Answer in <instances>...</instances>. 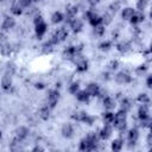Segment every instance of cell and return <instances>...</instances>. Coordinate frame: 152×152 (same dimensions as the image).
Masks as SVG:
<instances>
[{
  "label": "cell",
  "mask_w": 152,
  "mask_h": 152,
  "mask_svg": "<svg viewBox=\"0 0 152 152\" xmlns=\"http://www.w3.org/2000/svg\"><path fill=\"white\" fill-rule=\"evenodd\" d=\"M1 138H2V132L0 131V139H1Z\"/></svg>",
  "instance_id": "db71d44e"
},
{
  "label": "cell",
  "mask_w": 152,
  "mask_h": 152,
  "mask_svg": "<svg viewBox=\"0 0 152 152\" xmlns=\"http://www.w3.org/2000/svg\"><path fill=\"white\" fill-rule=\"evenodd\" d=\"M93 32H94V34L96 37H102L104 34V32H106V26L102 25V24H100V25L93 27Z\"/></svg>",
  "instance_id": "74e56055"
},
{
  "label": "cell",
  "mask_w": 152,
  "mask_h": 152,
  "mask_svg": "<svg viewBox=\"0 0 152 152\" xmlns=\"http://www.w3.org/2000/svg\"><path fill=\"white\" fill-rule=\"evenodd\" d=\"M95 121H96V116L87 113L86 116H84V119L82 120V124H84V125H87V126H93V125L95 124Z\"/></svg>",
  "instance_id": "d590c367"
},
{
  "label": "cell",
  "mask_w": 152,
  "mask_h": 152,
  "mask_svg": "<svg viewBox=\"0 0 152 152\" xmlns=\"http://www.w3.org/2000/svg\"><path fill=\"white\" fill-rule=\"evenodd\" d=\"M33 2H39V1H42V0H32Z\"/></svg>",
  "instance_id": "f5cc1de1"
},
{
  "label": "cell",
  "mask_w": 152,
  "mask_h": 152,
  "mask_svg": "<svg viewBox=\"0 0 152 152\" xmlns=\"http://www.w3.org/2000/svg\"><path fill=\"white\" fill-rule=\"evenodd\" d=\"M144 20H145V14H144V12H137V11H135V13L133 14V17H132V19L129 20V23H131V25L137 26V25H139L140 23H142Z\"/></svg>",
  "instance_id": "cb8c5ba5"
},
{
  "label": "cell",
  "mask_w": 152,
  "mask_h": 152,
  "mask_svg": "<svg viewBox=\"0 0 152 152\" xmlns=\"http://www.w3.org/2000/svg\"><path fill=\"white\" fill-rule=\"evenodd\" d=\"M48 28H49V26L45 20H42V21L34 24V34H36L37 39H42L45 36V33L48 32Z\"/></svg>",
  "instance_id": "52a82bcc"
},
{
  "label": "cell",
  "mask_w": 152,
  "mask_h": 152,
  "mask_svg": "<svg viewBox=\"0 0 152 152\" xmlns=\"http://www.w3.org/2000/svg\"><path fill=\"white\" fill-rule=\"evenodd\" d=\"M114 81L118 84H128L133 81V77L131 76V74L127 70H121L114 76Z\"/></svg>",
  "instance_id": "277c9868"
},
{
  "label": "cell",
  "mask_w": 152,
  "mask_h": 152,
  "mask_svg": "<svg viewBox=\"0 0 152 152\" xmlns=\"http://www.w3.org/2000/svg\"><path fill=\"white\" fill-rule=\"evenodd\" d=\"M146 86H147V88L152 87V75H147V77H146Z\"/></svg>",
  "instance_id": "7dc6e473"
},
{
  "label": "cell",
  "mask_w": 152,
  "mask_h": 152,
  "mask_svg": "<svg viewBox=\"0 0 152 152\" xmlns=\"http://www.w3.org/2000/svg\"><path fill=\"white\" fill-rule=\"evenodd\" d=\"M75 96H76V100L78 102H83V103H88L89 100H90V95L88 94V91L86 89H80L75 94Z\"/></svg>",
  "instance_id": "44dd1931"
},
{
  "label": "cell",
  "mask_w": 152,
  "mask_h": 152,
  "mask_svg": "<svg viewBox=\"0 0 152 152\" xmlns=\"http://www.w3.org/2000/svg\"><path fill=\"white\" fill-rule=\"evenodd\" d=\"M113 134V126L110 124H103V126L99 129L97 135L100 140H108Z\"/></svg>",
  "instance_id": "5b68a950"
},
{
  "label": "cell",
  "mask_w": 152,
  "mask_h": 152,
  "mask_svg": "<svg viewBox=\"0 0 152 152\" xmlns=\"http://www.w3.org/2000/svg\"><path fill=\"white\" fill-rule=\"evenodd\" d=\"M115 49H116L118 52L125 55V53H127V52L131 51L132 45H131V43L127 42V40H121V42H119V43L115 45Z\"/></svg>",
  "instance_id": "e0dca14e"
},
{
  "label": "cell",
  "mask_w": 152,
  "mask_h": 152,
  "mask_svg": "<svg viewBox=\"0 0 152 152\" xmlns=\"http://www.w3.org/2000/svg\"><path fill=\"white\" fill-rule=\"evenodd\" d=\"M61 99V91L58 88H52V89H49L48 90V95H46V104L53 109L56 108L58 101Z\"/></svg>",
  "instance_id": "7a4b0ae2"
},
{
  "label": "cell",
  "mask_w": 152,
  "mask_h": 152,
  "mask_svg": "<svg viewBox=\"0 0 152 152\" xmlns=\"http://www.w3.org/2000/svg\"><path fill=\"white\" fill-rule=\"evenodd\" d=\"M148 6V0H137L135 2V8L138 12H144Z\"/></svg>",
  "instance_id": "8d00e7d4"
},
{
  "label": "cell",
  "mask_w": 152,
  "mask_h": 152,
  "mask_svg": "<svg viewBox=\"0 0 152 152\" xmlns=\"http://www.w3.org/2000/svg\"><path fill=\"white\" fill-rule=\"evenodd\" d=\"M99 50L100 51H103V52H108L112 48H113V43H112V40H108V39H106V40H102L100 44H99Z\"/></svg>",
  "instance_id": "f546056e"
},
{
  "label": "cell",
  "mask_w": 152,
  "mask_h": 152,
  "mask_svg": "<svg viewBox=\"0 0 152 152\" xmlns=\"http://www.w3.org/2000/svg\"><path fill=\"white\" fill-rule=\"evenodd\" d=\"M53 34L56 36V38L58 39V42L62 43V42H65V40L68 39V37H69V31H68L65 27H58V28H56V31L53 32Z\"/></svg>",
  "instance_id": "ac0fdd59"
},
{
  "label": "cell",
  "mask_w": 152,
  "mask_h": 152,
  "mask_svg": "<svg viewBox=\"0 0 152 152\" xmlns=\"http://www.w3.org/2000/svg\"><path fill=\"white\" fill-rule=\"evenodd\" d=\"M32 2H33L32 0H17V4L21 8H28V7H31Z\"/></svg>",
  "instance_id": "b9f144b4"
},
{
  "label": "cell",
  "mask_w": 152,
  "mask_h": 152,
  "mask_svg": "<svg viewBox=\"0 0 152 152\" xmlns=\"http://www.w3.org/2000/svg\"><path fill=\"white\" fill-rule=\"evenodd\" d=\"M139 129L137 127H132L127 131V140H128V147L132 148V146L134 147L137 145V141L139 139Z\"/></svg>",
  "instance_id": "8992f818"
},
{
  "label": "cell",
  "mask_w": 152,
  "mask_h": 152,
  "mask_svg": "<svg viewBox=\"0 0 152 152\" xmlns=\"http://www.w3.org/2000/svg\"><path fill=\"white\" fill-rule=\"evenodd\" d=\"M134 13H135V10L133 7H124L121 10V19L124 21H129Z\"/></svg>",
  "instance_id": "ffe728a7"
},
{
  "label": "cell",
  "mask_w": 152,
  "mask_h": 152,
  "mask_svg": "<svg viewBox=\"0 0 152 152\" xmlns=\"http://www.w3.org/2000/svg\"><path fill=\"white\" fill-rule=\"evenodd\" d=\"M102 106L106 110H113L116 107V99H114L109 95H104L102 97Z\"/></svg>",
  "instance_id": "5bb4252c"
},
{
  "label": "cell",
  "mask_w": 152,
  "mask_h": 152,
  "mask_svg": "<svg viewBox=\"0 0 152 152\" xmlns=\"http://www.w3.org/2000/svg\"><path fill=\"white\" fill-rule=\"evenodd\" d=\"M78 150L83 151V152H87V151H95L96 147L94 145H91L86 138H83V139H81V141L78 144Z\"/></svg>",
  "instance_id": "7402d4cb"
},
{
  "label": "cell",
  "mask_w": 152,
  "mask_h": 152,
  "mask_svg": "<svg viewBox=\"0 0 152 152\" xmlns=\"http://www.w3.org/2000/svg\"><path fill=\"white\" fill-rule=\"evenodd\" d=\"M87 2H88L90 6H96V5L100 2V0H87Z\"/></svg>",
  "instance_id": "c3c4849f"
},
{
  "label": "cell",
  "mask_w": 152,
  "mask_h": 152,
  "mask_svg": "<svg viewBox=\"0 0 152 152\" xmlns=\"http://www.w3.org/2000/svg\"><path fill=\"white\" fill-rule=\"evenodd\" d=\"M15 26V19L13 17H10V15H6L4 17L2 21H1V26H0V30L2 32H8L11 30H13Z\"/></svg>",
  "instance_id": "ba28073f"
},
{
  "label": "cell",
  "mask_w": 152,
  "mask_h": 152,
  "mask_svg": "<svg viewBox=\"0 0 152 152\" xmlns=\"http://www.w3.org/2000/svg\"><path fill=\"white\" fill-rule=\"evenodd\" d=\"M137 101L140 104H150V96L146 93H140L137 97Z\"/></svg>",
  "instance_id": "f35d334b"
},
{
  "label": "cell",
  "mask_w": 152,
  "mask_h": 152,
  "mask_svg": "<svg viewBox=\"0 0 152 152\" xmlns=\"http://www.w3.org/2000/svg\"><path fill=\"white\" fill-rule=\"evenodd\" d=\"M34 88L36 89H39V90L40 89H44L45 88V83L44 82H36L34 83Z\"/></svg>",
  "instance_id": "bcb514c9"
},
{
  "label": "cell",
  "mask_w": 152,
  "mask_h": 152,
  "mask_svg": "<svg viewBox=\"0 0 152 152\" xmlns=\"http://www.w3.org/2000/svg\"><path fill=\"white\" fill-rule=\"evenodd\" d=\"M5 1H6V0H0V2H5Z\"/></svg>",
  "instance_id": "11a10c76"
},
{
  "label": "cell",
  "mask_w": 152,
  "mask_h": 152,
  "mask_svg": "<svg viewBox=\"0 0 152 152\" xmlns=\"http://www.w3.org/2000/svg\"><path fill=\"white\" fill-rule=\"evenodd\" d=\"M43 150H44V148H43V147H40V146H38V145H37V146H34V147L32 148V151H43Z\"/></svg>",
  "instance_id": "816d5d0a"
},
{
  "label": "cell",
  "mask_w": 152,
  "mask_h": 152,
  "mask_svg": "<svg viewBox=\"0 0 152 152\" xmlns=\"http://www.w3.org/2000/svg\"><path fill=\"white\" fill-rule=\"evenodd\" d=\"M86 90L90 95V97H97L101 94V87L96 82H89L86 87Z\"/></svg>",
  "instance_id": "7c38bea8"
},
{
  "label": "cell",
  "mask_w": 152,
  "mask_h": 152,
  "mask_svg": "<svg viewBox=\"0 0 152 152\" xmlns=\"http://www.w3.org/2000/svg\"><path fill=\"white\" fill-rule=\"evenodd\" d=\"M84 138H86L91 145H94V146L96 147V150H97V146H99V144H100V138H99L97 133H95V132H89Z\"/></svg>",
  "instance_id": "484cf974"
},
{
  "label": "cell",
  "mask_w": 152,
  "mask_h": 152,
  "mask_svg": "<svg viewBox=\"0 0 152 152\" xmlns=\"http://www.w3.org/2000/svg\"><path fill=\"white\" fill-rule=\"evenodd\" d=\"M124 142H125V140H124L121 137L115 138V139L112 141V144H110V148H112V151H114V152H119V151H121L122 147H124Z\"/></svg>",
  "instance_id": "d4e9b609"
},
{
  "label": "cell",
  "mask_w": 152,
  "mask_h": 152,
  "mask_svg": "<svg viewBox=\"0 0 152 152\" xmlns=\"http://www.w3.org/2000/svg\"><path fill=\"white\" fill-rule=\"evenodd\" d=\"M30 133H31V131H30V128L27 127V126H18L17 128H15V131H14V134H15V138H18L19 140H21V141H24L25 139H27L28 138V135H30Z\"/></svg>",
  "instance_id": "30bf717a"
},
{
  "label": "cell",
  "mask_w": 152,
  "mask_h": 152,
  "mask_svg": "<svg viewBox=\"0 0 152 152\" xmlns=\"http://www.w3.org/2000/svg\"><path fill=\"white\" fill-rule=\"evenodd\" d=\"M5 33H6V32H2V31L0 30V43L6 40V36H5Z\"/></svg>",
  "instance_id": "f907efd6"
},
{
  "label": "cell",
  "mask_w": 152,
  "mask_h": 152,
  "mask_svg": "<svg viewBox=\"0 0 152 152\" xmlns=\"http://www.w3.org/2000/svg\"><path fill=\"white\" fill-rule=\"evenodd\" d=\"M119 10H121V4H120L119 1H116V0L112 1V2L109 4V6H108V11H109L110 14H115Z\"/></svg>",
  "instance_id": "d6a6232c"
},
{
  "label": "cell",
  "mask_w": 152,
  "mask_h": 152,
  "mask_svg": "<svg viewBox=\"0 0 152 152\" xmlns=\"http://www.w3.org/2000/svg\"><path fill=\"white\" fill-rule=\"evenodd\" d=\"M102 120H103V124H113L114 121V113L112 110H106L102 113Z\"/></svg>",
  "instance_id": "4dcf8cb0"
},
{
  "label": "cell",
  "mask_w": 152,
  "mask_h": 152,
  "mask_svg": "<svg viewBox=\"0 0 152 152\" xmlns=\"http://www.w3.org/2000/svg\"><path fill=\"white\" fill-rule=\"evenodd\" d=\"M10 12L13 14V15H15V17H19V15H21L23 14V12H24V8H21L17 2L15 4H13L12 6H11V8H10Z\"/></svg>",
  "instance_id": "836d02e7"
},
{
  "label": "cell",
  "mask_w": 152,
  "mask_h": 152,
  "mask_svg": "<svg viewBox=\"0 0 152 152\" xmlns=\"http://www.w3.org/2000/svg\"><path fill=\"white\" fill-rule=\"evenodd\" d=\"M112 126L115 131L124 133L127 129V119H114Z\"/></svg>",
  "instance_id": "2e32d148"
},
{
  "label": "cell",
  "mask_w": 152,
  "mask_h": 152,
  "mask_svg": "<svg viewBox=\"0 0 152 152\" xmlns=\"http://www.w3.org/2000/svg\"><path fill=\"white\" fill-rule=\"evenodd\" d=\"M147 69H148V66H147L146 64H140V65H138V66L135 68V74H137L138 76H142V75L146 74Z\"/></svg>",
  "instance_id": "60d3db41"
},
{
  "label": "cell",
  "mask_w": 152,
  "mask_h": 152,
  "mask_svg": "<svg viewBox=\"0 0 152 152\" xmlns=\"http://www.w3.org/2000/svg\"><path fill=\"white\" fill-rule=\"evenodd\" d=\"M119 68V61L118 59H112L109 63H108V69L110 70V71H114V70H116Z\"/></svg>",
  "instance_id": "7bdbcfd3"
},
{
  "label": "cell",
  "mask_w": 152,
  "mask_h": 152,
  "mask_svg": "<svg viewBox=\"0 0 152 152\" xmlns=\"http://www.w3.org/2000/svg\"><path fill=\"white\" fill-rule=\"evenodd\" d=\"M119 102H120V108L121 109H124V110H126L127 113L132 109V107H133V103H132V101L128 99V97H122L121 100H119Z\"/></svg>",
  "instance_id": "83f0119b"
},
{
  "label": "cell",
  "mask_w": 152,
  "mask_h": 152,
  "mask_svg": "<svg viewBox=\"0 0 152 152\" xmlns=\"http://www.w3.org/2000/svg\"><path fill=\"white\" fill-rule=\"evenodd\" d=\"M78 13V7L76 5H68L65 7V14H64V20L69 24L71 19H74Z\"/></svg>",
  "instance_id": "8fae6325"
},
{
  "label": "cell",
  "mask_w": 152,
  "mask_h": 152,
  "mask_svg": "<svg viewBox=\"0 0 152 152\" xmlns=\"http://www.w3.org/2000/svg\"><path fill=\"white\" fill-rule=\"evenodd\" d=\"M78 90H80V83L77 81H74L68 86V93L71 95H75Z\"/></svg>",
  "instance_id": "e575fe53"
},
{
  "label": "cell",
  "mask_w": 152,
  "mask_h": 152,
  "mask_svg": "<svg viewBox=\"0 0 152 152\" xmlns=\"http://www.w3.org/2000/svg\"><path fill=\"white\" fill-rule=\"evenodd\" d=\"M82 49H83L82 45H69V46L64 48V50L62 52V56L65 59L74 61L78 55H81Z\"/></svg>",
  "instance_id": "6da1fadb"
},
{
  "label": "cell",
  "mask_w": 152,
  "mask_h": 152,
  "mask_svg": "<svg viewBox=\"0 0 152 152\" xmlns=\"http://www.w3.org/2000/svg\"><path fill=\"white\" fill-rule=\"evenodd\" d=\"M50 19H51V23H52V24L57 25V24H61V23L64 20V14H63L61 11H55V12L51 14Z\"/></svg>",
  "instance_id": "4316f807"
},
{
  "label": "cell",
  "mask_w": 152,
  "mask_h": 152,
  "mask_svg": "<svg viewBox=\"0 0 152 152\" xmlns=\"http://www.w3.org/2000/svg\"><path fill=\"white\" fill-rule=\"evenodd\" d=\"M138 119L142 120L146 118H150V108L148 104H140V107L138 108Z\"/></svg>",
  "instance_id": "603a6c76"
},
{
  "label": "cell",
  "mask_w": 152,
  "mask_h": 152,
  "mask_svg": "<svg viewBox=\"0 0 152 152\" xmlns=\"http://www.w3.org/2000/svg\"><path fill=\"white\" fill-rule=\"evenodd\" d=\"M101 19H102V25L107 26V25H109V24L112 23V20H113V14H110L109 12H107V13H104V14L101 17Z\"/></svg>",
  "instance_id": "ab89813d"
},
{
  "label": "cell",
  "mask_w": 152,
  "mask_h": 152,
  "mask_svg": "<svg viewBox=\"0 0 152 152\" xmlns=\"http://www.w3.org/2000/svg\"><path fill=\"white\" fill-rule=\"evenodd\" d=\"M72 62L75 63V66H76V71H77V72L82 74V72L88 71V69H89V62H88V59H87L86 57H83L82 55H78Z\"/></svg>",
  "instance_id": "3957f363"
},
{
  "label": "cell",
  "mask_w": 152,
  "mask_h": 152,
  "mask_svg": "<svg viewBox=\"0 0 152 152\" xmlns=\"http://www.w3.org/2000/svg\"><path fill=\"white\" fill-rule=\"evenodd\" d=\"M101 78L104 81V82H108L109 80H112V77H110V74H109V71H103L102 74H101Z\"/></svg>",
  "instance_id": "f6af8a7d"
},
{
  "label": "cell",
  "mask_w": 152,
  "mask_h": 152,
  "mask_svg": "<svg viewBox=\"0 0 152 152\" xmlns=\"http://www.w3.org/2000/svg\"><path fill=\"white\" fill-rule=\"evenodd\" d=\"M88 23H89V25L90 26H93V27H95V26H97V25H100V24H102V19H101V15H99L96 12L87 20Z\"/></svg>",
  "instance_id": "f1b7e54d"
},
{
  "label": "cell",
  "mask_w": 152,
  "mask_h": 152,
  "mask_svg": "<svg viewBox=\"0 0 152 152\" xmlns=\"http://www.w3.org/2000/svg\"><path fill=\"white\" fill-rule=\"evenodd\" d=\"M38 116L43 120V121H48L51 116V108L48 106V104H44L39 108L38 110Z\"/></svg>",
  "instance_id": "d6986e66"
},
{
  "label": "cell",
  "mask_w": 152,
  "mask_h": 152,
  "mask_svg": "<svg viewBox=\"0 0 152 152\" xmlns=\"http://www.w3.org/2000/svg\"><path fill=\"white\" fill-rule=\"evenodd\" d=\"M12 86H13L12 75L5 72L4 76L1 77V80H0V87H1V89L5 90V91H8V90L12 88Z\"/></svg>",
  "instance_id": "4fadbf2b"
},
{
  "label": "cell",
  "mask_w": 152,
  "mask_h": 152,
  "mask_svg": "<svg viewBox=\"0 0 152 152\" xmlns=\"http://www.w3.org/2000/svg\"><path fill=\"white\" fill-rule=\"evenodd\" d=\"M61 134L65 139L72 138L74 134H75V127H74V125L70 124V122H64L62 125V127H61Z\"/></svg>",
  "instance_id": "9c48e42d"
},
{
  "label": "cell",
  "mask_w": 152,
  "mask_h": 152,
  "mask_svg": "<svg viewBox=\"0 0 152 152\" xmlns=\"http://www.w3.org/2000/svg\"><path fill=\"white\" fill-rule=\"evenodd\" d=\"M151 124H152L151 118H146V119L140 120V126H141L142 128H150V127H151Z\"/></svg>",
  "instance_id": "ee69618b"
},
{
  "label": "cell",
  "mask_w": 152,
  "mask_h": 152,
  "mask_svg": "<svg viewBox=\"0 0 152 152\" xmlns=\"http://www.w3.org/2000/svg\"><path fill=\"white\" fill-rule=\"evenodd\" d=\"M146 142H147V145H148V146H151V145H152V134H151V133H148L147 139H146Z\"/></svg>",
  "instance_id": "681fc988"
},
{
  "label": "cell",
  "mask_w": 152,
  "mask_h": 152,
  "mask_svg": "<svg viewBox=\"0 0 152 152\" xmlns=\"http://www.w3.org/2000/svg\"><path fill=\"white\" fill-rule=\"evenodd\" d=\"M68 25L70 26V28H71V31H72L74 33H78V32H81L82 28H83V20L80 19V18H77V17H75L74 19H71V20L69 21Z\"/></svg>",
  "instance_id": "9a60e30c"
},
{
  "label": "cell",
  "mask_w": 152,
  "mask_h": 152,
  "mask_svg": "<svg viewBox=\"0 0 152 152\" xmlns=\"http://www.w3.org/2000/svg\"><path fill=\"white\" fill-rule=\"evenodd\" d=\"M86 114H87V112H84V110H76V112H74L71 114V119L74 121H76V122H82V120L84 119Z\"/></svg>",
  "instance_id": "1f68e13d"
}]
</instances>
